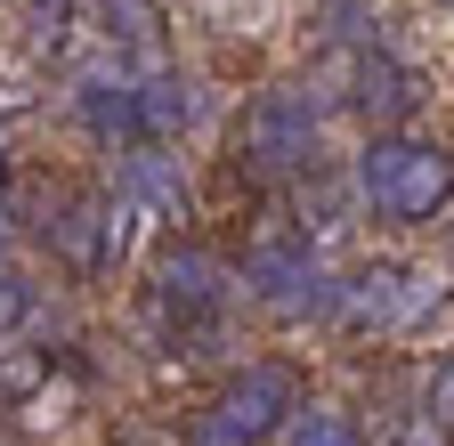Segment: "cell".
<instances>
[{
  "label": "cell",
  "instance_id": "1",
  "mask_svg": "<svg viewBox=\"0 0 454 446\" xmlns=\"http://www.w3.org/2000/svg\"><path fill=\"white\" fill-rule=\"evenodd\" d=\"M301 398H309L301 373L284 365V357H260V365H244V373H227L211 398L187 414V446H268Z\"/></svg>",
  "mask_w": 454,
  "mask_h": 446
},
{
  "label": "cell",
  "instance_id": "2",
  "mask_svg": "<svg viewBox=\"0 0 454 446\" xmlns=\"http://www.w3.org/2000/svg\"><path fill=\"white\" fill-rule=\"evenodd\" d=\"M357 195H365V211L397 219V228H422L454 195V162L430 138H373L357 154Z\"/></svg>",
  "mask_w": 454,
  "mask_h": 446
},
{
  "label": "cell",
  "instance_id": "3",
  "mask_svg": "<svg viewBox=\"0 0 454 446\" xmlns=\"http://www.w3.org/2000/svg\"><path fill=\"white\" fill-rule=\"evenodd\" d=\"M236 154H244V171L260 179H293L309 171V162L325 154V98L309 82H276L244 106V130H236Z\"/></svg>",
  "mask_w": 454,
  "mask_h": 446
},
{
  "label": "cell",
  "instance_id": "4",
  "mask_svg": "<svg viewBox=\"0 0 454 446\" xmlns=\"http://www.w3.org/2000/svg\"><path fill=\"white\" fill-rule=\"evenodd\" d=\"M244 293L268 301L276 317H317L333 301V276H325L309 228H260L252 252H244Z\"/></svg>",
  "mask_w": 454,
  "mask_h": 446
},
{
  "label": "cell",
  "instance_id": "5",
  "mask_svg": "<svg viewBox=\"0 0 454 446\" xmlns=\"http://www.w3.org/2000/svg\"><path fill=\"white\" fill-rule=\"evenodd\" d=\"M325 309H340V317L365 325V333H406V325H422V317L438 309V276H430V268L373 260V268H357V276H333V301H325Z\"/></svg>",
  "mask_w": 454,
  "mask_h": 446
},
{
  "label": "cell",
  "instance_id": "6",
  "mask_svg": "<svg viewBox=\"0 0 454 446\" xmlns=\"http://www.w3.org/2000/svg\"><path fill=\"white\" fill-rule=\"evenodd\" d=\"M227 293H236V268H227L219 252H203V244H170L154 260V309L179 325V333L187 325H211L227 309Z\"/></svg>",
  "mask_w": 454,
  "mask_h": 446
},
{
  "label": "cell",
  "instance_id": "7",
  "mask_svg": "<svg viewBox=\"0 0 454 446\" xmlns=\"http://www.w3.org/2000/svg\"><path fill=\"white\" fill-rule=\"evenodd\" d=\"M333 82H349L340 98H349L365 122H397V114H414V74L397 66V58H381V49H349V58L333 66Z\"/></svg>",
  "mask_w": 454,
  "mask_h": 446
},
{
  "label": "cell",
  "instance_id": "8",
  "mask_svg": "<svg viewBox=\"0 0 454 446\" xmlns=\"http://www.w3.org/2000/svg\"><path fill=\"white\" fill-rule=\"evenodd\" d=\"M74 106H82V130H90L106 154H130V146H146V138H138V98H130V74H122V66H98V74H82Z\"/></svg>",
  "mask_w": 454,
  "mask_h": 446
},
{
  "label": "cell",
  "instance_id": "9",
  "mask_svg": "<svg viewBox=\"0 0 454 446\" xmlns=\"http://www.w3.org/2000/svg\"><path fill=\"white\" fill-rule=\"evenodd\" d=\"M130 98H138V138L146 146H179L187 122H195V82L179 66H146L130 74Z\"/></svg>",
  "mask_w": 454,
  "mask_h": 446
},
{
  "label": "cell",
  "instance_id": "10",
  "mask_svg": "<svg viewBox=\"0 0 454 446\" xmlns=\"http://www.w3.org/2000/svg\"><path fill=\"white\" fill-rule=\"evenodd\" d=\"M122 195L138 219H187V179H179V154H162V146H130L122 154Z\"/></svg>",
  "mask_w": 454,
  "mask_h": 446
},
{
  "label": "cell",
  "instance_id": "11",
  "mask_svg": "<svg viewBox=\"0 0 454 446\" xmlns=\"http://www.w3.org/2000/svg\"><path fill=\"white\" fill-rule=\"evenodd\" d=\"M41 228H49L57 252H66V268H82V276L114 268V260H106V195H66Z\"/></svg>",
  "mask_w": 454,
  "mask_h": 446
},
{
  "label": "cell",
  "instance_id": "12",
  "mask_svg": "<svg viewBox=\"0 0 454 446\" xmlns=\"http://www.w3.org/2000/svg\"><path fill=\"white\" fill-rule=\"evenodd\" d=\"M284 446H365L357 414L333 406V398H301L293 414H284Z\"/></svg>",
  "mask_w": 454,
  "mask_h": 446
},
{
  "label": "cell",
  "instance_id": "13",
  "mask_svg": "<svg viewBox=\"0 0 454 446\" xmlns=\"http://www.w3.org/2000/svg\"><path fill=\"white\" fill-rule=\"evenodd\" d=\"M98 25H106V41L146 49V41L162 33V9H154V0H98Z\"/></svg>",
  "mask_w": 454,
  "mask_h": 446
},
{
  "label": "cell",
  "instance_id": "14",
  "mask_svg": "<svg viewBox=\"0 0 454 446\" xmlns=\"http://www.w3.org/2000/svg\"><path fill=\"white\" fill-rule=\"evenodd\" d=\"M33 309H41V285H33L17 260H0V333H17Z\"/></svg>",
  "mask_w": 454,
  "mask_h": 446
},
{
  "label": "cell",
  "instance_id": "15",
  "mask_svg": "<svg viewBox=\"0 0 454 446\" xmlns=\"http://www.w3.org/2000/svg\"><path fill=\"white\" fill-rule=\"evenodd\" d=\"M0 260H9V211H0Z\"/></svg>",
  "mask_w": 454,
  "mask_h": 446
},
{
  "label": "cell",
  "instance_id": "16",
  "mask_svg": "<svg viewBox=\"0 0 454 446\" xmlns=\"http://www.w3.org/2000/svg\"><path fill=\"white\" fill-rule=\"evenodd\" d=\"M0 179H9V146H0Z\"/></svg>",
  "mask_w": 454,
  "mask_h": 446
}]
</instances>
